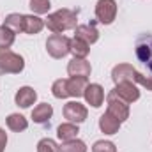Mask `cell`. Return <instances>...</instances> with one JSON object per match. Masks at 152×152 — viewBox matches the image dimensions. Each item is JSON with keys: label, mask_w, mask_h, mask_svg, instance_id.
I'll use <instances>...</instances> for the list:
<instances>
[{"label": "cell", "mask_w": 152, "mask_h": 152, "mask_svg": "<svg viewBox=\"0 0 152 152\" xmlns=\"http://www.w3.org/2000/svg\"><path fill=\"white\" fill-rule=\"evenodd\" d=\"M5 145H7V133L0 127V152L5 151Z\"/></svg>", "instance_id": "cell-29"}, {"label": "cell", "mask_w": 152, "mask_h": 152, "mask_svg": "<svg viewBox=\"0 0 152 152\" xmlns=\"http://www.w3.org/2000/svg\"><path fill=\"white\" fill-rule=\"evenodd\" d=\"M87 115H88V112H87L85 104H81L78 101H69V103L64 104V117L69 122H73V124L85 122L87 120Z\"/></svg>", "instance_id": "cell-7"}, {"label": "cell", "mask_w": 152, "mask_h": 152, "mask_svg": "<svg viewBox=\"0 0 152 152\" xmlns=\"http://www.w3.org/2000/svg\"><path fill=\"white\" fill-rule=\"evenodd\" d=\"M78 133H80L78 124H73V122L60 124L58 129H57V136H58V140H62V142H69V140L78 138Z\"/></svg>", "instance_id": "cell-18"}, {"label": "cell", "mask_w": 152, "mask_h": 152, "mask_svg": "<svg viewBox=\"0 0 152 152\" xmlns=\"http://www.w3.org/2000/svg\"><path fill=\"white\" fill-rule=\"evenodd\" d=\"M14 39H16V34L9 27L5 25L0 27V50H9L14 44Z\"/></svg>", "instance_id": "cell-22"}, {"label": "cell", "mask_w": 152, "mask_h": 152, "mask_svg": "<svg viewBox=\"0 0 152 152\" xmlns=\"http://www.w3.org/2000/svg\"><path fill=\"white\" fill-rule=\"evenodd\" d=\"M5 122H7V127L11 131H14V133H21V131H25L28 127V120L20 113H11L5 118Z\"/></svg>", "instance_id": "cell-19"}, {"label": "cell", "mask_w": 152, "mask_h": 152, "mask_svg": "<svg viewBox=\"0 0 152 152\" xmlns=\"http://www.w3.org/2000/svg\"><path fill=\"white\" fill-rule=\"evenodd\" d=\"M76 23H78V16L71 9H58V11L48 14L46 21H44L48 30L53 32V34H62L66 30H75L78 27Z\"/></svg>", "instance_id": "cell-1"}, {"label": "cell", "mask_w": 152, "mask_h": 152, "mask_svg": "<svg viewBox=\"0 0 152 152\" xmlns=\"http://www.w3.org/2000/svg\"><path fill=\"white\" fill-rule=\"evenodd\" d=\"M23 69H25V60L21 55L11 50H0V76L20 75Z\"/></svg>", "instance_id": "cell-2"}, {"label": "cell", "mask_w": 152, "mask_h": 152, "mask_svg": "<svg viewBox=\"0 0 152 152\" xmlns=\"http://www.w3.org/2000/svg\"><path fill=\"white\" fill-rule=\"evenodd\" d=\"M99 129H101L104 134H115V133H118V129H120V122L106 112L104 115L99 117Z\"/></svg>", "instance_id": "cell-17"}, {"label": "cell", "mask_w": 152, "mask_h": 152, "mask_svg": "<svg viewBox=\"0 0 152 152\" xmlns=\"http://www.w3.org/2000/svg\"><path fill=\"white\" fill-rule=\"evenodd\" d=\"M136 58L152 73V34H143L134 42Z\"/></svg>", "instance_id": "cell-4"}, {"label": "cell", "mask_w": 152, "mask_h": 152, "mask_svg": "<svg viewBox=\"0 0 152 152\" xmlns=\"http://www.w3.org/2000/svg\"><path fill=\"white\" fill-rule=\"evenodd\" d=\"M44 28V20L37 14H25L23 18V32L28 36H36Z\"/></svg>", "instance_id": "cell-14"}, {"label": "cell", "mask_w": 152, "mask_h": 152, "mask_svg": "<svg viewBox=\"0 0 152 152\" xmlns=\"http://www.w3.org/2000/svg\"><path fill=\"white\" fill-rule=\"evenodd\" d=\"M83 97L92 108H99L104 101V88L99 83H88L83 92Z\"/></svg>", "instance_id": "cell-9"}, {"label": "cell", "mask_w": 152, "mask_h": 152, "mask_svg": "<svg viewBox=\"0 0 152 152\" xmlns=\"http://www.w3.org/2000/svg\"><path fill=\"white\" fill-rule=\"evenodd\" d=\"M134 83H140L143 88H147V90L152 92V76H145V75H142L140 71H136L134 73Z\"/></svg>", "instance_id": "cell-28"}, {"label": "cell", "mask_w": 152, "mask_h": 152, "mask_svg": "<svg viewBox=\"0 0 152 152\" xmlns=\"http://www.w3.org/2000/svg\"><path fill=\"white\" fill-rule=\"evenodd\" d=\"M92 152H117L113 142H108V140H97L94 145H92Z\"/></svg>", "instance_id": "cell-27"}, {"label": "cell", "mask_w": 152, "mask_h": 152, "mask_svg": "<svg viewBox=\"0 0 152 152\" xmlns=\"http://www.w3.org/2000/svg\"><path fill=\"white\" fill-rule=\"evenodd\" d=\"M60 152H87V145L83 140H69V142H62Z\"/></svg>", "instance_id": "cell-24"}, {"label": "cell", "mask_w": 152, "mask_h": 152, "mask_svg": "<svg viewBox=\"0 0 152 152\" xmlns=\"http://www.w3.org/2000/svg\"><path fill=\"white\" fill-rule=\"evenodd\" d=\"M51 115H53L51 104L41 103V104H37V106L32 110V120H34L36 124H46V122H50Z\"/></svg>", "instance_id": "cell-16"}, {"label": "cell", "mask_w": 152, "mask_h": 152, "mask_svg": "<svg viewBox=\"0 0 152 152\" xmlns=\"http://www.w3.org/2000/svg\"><path fill=\"white\" fill-rule=\"evenodd\" d=\"M96 18L103 25H112L117 18V2L115 0H97Z\"/></svg>", "instance_id": "cell-6"}, {"label": "cell", "mask_w": 152, "mask_h": 152, "mask_svg": "<svg viewBox=\"0 0 152 152\" xmlns=\"http://www.w3.org/2000/svg\"><path fill=\"white\" fill-rule=\"evenodd\" d=\"M67 73H69V76H83V78H88L90 73H92L90 62H87L85 58H76V57H73V60L67 64Z\"/></svg>", "instance_id": "cell-12"}, {"label": "cell", "mask_w": 152, "mask_h": 152, "mask_svg": "<svg viewBox=\"0 0 152 152\" xmlns=\"http://www.w3.org/2000/svg\"><path fill=\"white\" fill-rule=\"evenodd\" d=\"M51 94H53L57 99H66V97H69V94H67V78L55 80L53 85H51Z\"/></svg>", "instance_id": "cell-23"}, {"label": "cell", "mask_w": 152, "mask_h": 152, "mask_svg": "<svg viewBox=\"0 0 152 152\" xmlns=\"http://www.w3.org/2000/svg\"><path fill=\"white\" fill-rule=\"evenodd\" d=\"M134 73H136V69L131 64H118L112 69V80L115 81V85L120 81H133L134 83Z\"/></svg>", "instance_id": "cell-10"}, {"label": "cell", "mask_w": 152, "mask_h": 152, "mask_svg": "<svg viewBox=\"0 0 152 152\" xmlns=\"http://www.w3.org/2000/svg\"><path fill=\"white\" fill-rule=\"evenodd\" d=\"M46 51L53 58H64L71 53V39L62 34H51L46 41Z\"/></svg>", "instance_id": "cell-3"}, {"label": "cell", "mask_w": 152, "mask_h": 152, "mask_svg": "<svg viewBox=\"0 0 152 152\" xmlns=\"http://www.w3.org/2000/svg\"><path fill=\"white\" fill-rule=\"evenodd\" d=\"M36 99H37V92L32 87H21L14 96V103L20 108H30L36 103Z\"/></svg>", "instance_id": "cell-11"}, {"label": "cell", "mask_w": 152, "mask_h": 152, "mask_svg": "<svg viewBox=\"0 0 152 152\" xmlns=\"http://www.w3.org/2000/svg\"><path fill=\"white\" fill-rule=\"evenodd\" d=\"M75 37H80L81 41L88 42V44H94L97 39H99V32L94 25H78L75 28Z\"/></svg>", "instance_id": "cell-15"}, {"label": "cell", "mask_w": 152, "mask_h": 152, "mask_svg": "<svg viewBox=\"0 0 152 152\" xmlns=\"http://www.w3.org/2000/svg\"><path fill=\"white\" fill-rule=\"evenodd\" d=\"M34 14H46L50 11V0H30V5H28Z\"/></svg>", "instance_id": "cell-26"}, {"label": "cell", "mask_w": 152, "mask_h": 152, "mask_svg": "<svg viewBox=\"0 0 152 152\" xmlns=\"http://www.w3.org/2000/svg\"><path fill=\"white\" fill-rule=\"evenodd\" d=\"M90 51V44L81 41L80 37H73L71 39V53L75 55L76 58H87Z\"/></svg>", "instance_id": "cell-21"}, {"label": "cell", "mask_w": 152, "mask_h": 152, "mask_svg": "<svg viewBox=\"0 0 152 152\" xmlns=\"http://www.w3.org/2000/svg\"><path fill=\"white\" fill-rule=\"evenodd\" d=\"M88 85V78H83V76H71L67 78V94L69 97H81L85 88Z\"/></svg>", "instance_id": "cell-13"}, {"label": "cell", "mask_w": 152, "mask_h": 152, "mask_svg": "<svg viewBox=\"0 0 152 152\" xmlns=\"http://www.w3.org/2000/svg\"><path fill=\"white\" fill-rule=\"evenodd\" d=\"M113 92L120 97V99H124L127 104L140 99V90H138V87H136L133 81H120V83H117L115 88H113Z\"/></svg>", "instance_id": "cell-8"}, {"label": "cell", "mask_w": 152, "mask_h": 152, "mask_svg": "<svg viewBox=\"0 0 152 152\" xmlns=\"http://www.w3.org/2000/svg\"><path fill=\"white\" fill-rule=\"evenodd\" d=\"M106 104H108V110H106V112L112 115V117H115L120 124H122L124 120L129 118V104H127L124 99H120L113 90L108 94V97H106Z\"/></svg>", "instance_id": "cell-5"}, {"label": "cell", "mask_w": 152, "mask_h": 152, "mask_svg": "<svg viewBox=\"0 0 152 152\" xmlns=\"http://www.w3.org/2000/svg\"><path fill=\"white\" fill-rule=\"evenodd\" d=\"M37 152H60V147L51 138H42L37 143Z\"/></svg>", "instance_id": "cell-25"}, {"label": "cell", "mask_w": 152, "mask_h": 152, "mask_svg": "<svg viewBox=\"0 0 152 152\" xmlns=\"http://www.w3.org/2000/svg\"><path fill=\"white\" fill-rule=\"evenodd\" d=\"M23 18H25V14L11 12V14H7V16H5L4 25H5V27H9L14 34H20V32H23Z\"/></svg>", "instance_id": "cell-20"}]
</instances>
